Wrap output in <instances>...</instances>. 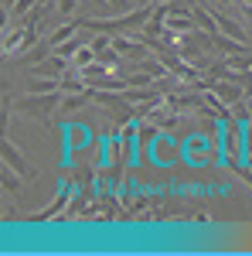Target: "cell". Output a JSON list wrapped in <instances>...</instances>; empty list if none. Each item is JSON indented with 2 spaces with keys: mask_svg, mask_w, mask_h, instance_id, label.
Wrapping results in <instances>:
<instances>
[{
  "mask_svg": "<svg viewBox=\"0 0 252 256\" xmlns=\"http://www.w3.org/2000/svg\"><path fill=\"white\" fill-rule=\"evenodd\" d=\"M61 106V96L58 92H34V96H24L14 102V113L24 120H41V123H48V120L55 116V110Z\"/></svg>",
  "mask_w": 252,
  "mask_h": 256,
  "instance_id": "1",
  "label": "cell"
},
{
  "mask_svg": "<svg viewBox=\"0 0 252 256\" xmlns=\"http://www.w3.org/2000/svg\"><path fill=\"white\" fill-rule=\"evenodd\" d=\"M0 154H3V164H10V168H14V171H17V174L24 178V181H34V178H38L34 164H31V160L20 154V150H17V144L7 137V134H3V140H0Z\"/></svg>",
  "mask_w": 252,
  "mask_h": 256,
  "instance_id": "2",
  "label": "cell"
},
{
  "mask_svg": "<svg viewBox=\"0 0 252 256\" xmlns=\"http://www.w3.org/2000/svg\"><path fill=\"white\" fill-rule=\"evenodd\" d=\"M34 34H38V24H20V28H14V31H7L3 34V55H10V52H20V48H27V44H34Z\"/></svg>",
  "mask_w": 252,
  "mask_h": 256,
  "instance_id": "3",
  "label": "cell"
},
{
  "mask_svg": "<svg viewBox=\"0 0 252 256\" xmlns=\"http://www.w3.org/2000/svg\"><path fill=\"white\" fill-rule=\"evenodd\" d=\"M72 184H75V178L68 174V181L61 184V192H58L55 198H51V205H48V208H41V212H34V216H31V222H48V218H55V216H58L61 208L68 205V188H72Z\"/></svg>",
  "mask_w": 252,
  "mask_h": 256,
  "instance_id": "4",
  "label": "cell"
},
{
  "mask_svg": "<svg viewBox=\"0 0 252 256\" xmlns=\"http://www.w3.org/2000/svg\"><path fill=\"white\" fill-rule=\"evenodd\" d=\"M208 79H212V76H208ZM208 92H215V96L222 99V102H229V106H232V102H239V99L246 96V89H242V86H235V82H225V79H212V89H208Z\"/></svg>",
  "mask_w": 252,
  "mask_h": 256,
  "instance_id": "5",
  "label": "cell"
},
{
  "mask_svg": "<svg viewBox=\"0 0 252 256\" xmlns=\"http://www.w3.org/2000/svg\"><path fill=\"white\" fill-rule=\"evenodd\" d=\"M14 174H17V171H14L10 164H3V171H0V181H3V188H7V192H14V195H17L20 184H24V178H14Z\"/></svg>",
  "mask_w": 252,
  "mask_h": 256,
  "instance_id": "6",
  "label": "cell"
},
{
  "mask_svg": "<svg viewBox=\"0 0 252 256\" xmlns=\"http://www.w3.org/2000/svg\"><path fill=\"white\" fill-rule=\"evenodd\" d=\"M96 58H99V55H96V48H92V44H85V48L78 52L75 58H72V68H78V72H82L85 65H92V62H96Z\"/></svg>",
  "mask_w": 252,
  "mask_h": 256,
  "instance_id": "7",
  "label": "cell"
},
{
  "mask_svg": "<svg viewBox=\"0 0 252 256\" xmlns=\"http://www.w3.org/2000/svg\"><path fill=\"white\" fill-rule=\"evenodd\" d=\"M38 4H41V0H17V4H14V10H10L7 18H24V14H27V10H34Z\"/></svg>",
  "mask_w": 252,
  "mask_h": 256,
  "instance_id": "8",
  "label": "cell"
},
{
  "mask_svg": "<svg viewBox=\"0 0 252 256\" xmlns=\"http://www.w3.org/2000/svg\"><path fill=\"white\" fill-rule=\"evenodd\" d=\"M55 10H58L61 18H72V14H75V0H58V7H55Z\"/></svg>",
  "mask_w": 252,
  "mask_h": 256,
  "instance_id": "9",
  "label": "cell"
},
{
  "mask_svg": "<svg viewBox=\"0 0 252 256\" xmlns=\"http://www.w3.org/2000/svg\"><path fill=\"white\" fill-rule=\"evenodd\" d=\"M14 4H17V0H3V18H7V14L14 10Z\"/></svg>",
  "mask_w": 252,
  "mask_h": 256,
  "instance_id": "10",
  "label": "cell"
},
{
  "mask_svg": "<svg viewBox=\"0 0 252 256\" xmlns=\"http://www.w3.org/2000/svg\"><path fill=\"white\" fill-rule=\"evenodd\" d=\"M99 7H102V10H113V7H109V0H96Z\"/></svg>",
  "mask_w": 252,
  "mask_h": 256,
  "instance_id": "11",
  "label": "cell"
},
{
  "mask_svg": "<svg viewBox=\"0 0 252 256\" xmlns=\"http://www.w3.org/2000/svg\"><path fill=\"white\" fill-rule=\"evenodd\" d=\"M154 4H167V0H154Z\"/></svg>",
  "mask_w": 252,
  "mask_h": 256,
  "instance_id": "12",
  "label": "cell"
},
{
  "mask_svg": "<svg viewBox=\"0 0 252 256\" xmlns=\"http://www.w3.org/2000/svg\"><path fill=\"white\" fill-rule=\"evenodd\" d=\"M41 4H44V0H41Z\"/></svg>",
  "mask_w": 252,
  "mask_h": 256,
  "instance_id": "13",
  "label": "cell"
}]
</instances>
